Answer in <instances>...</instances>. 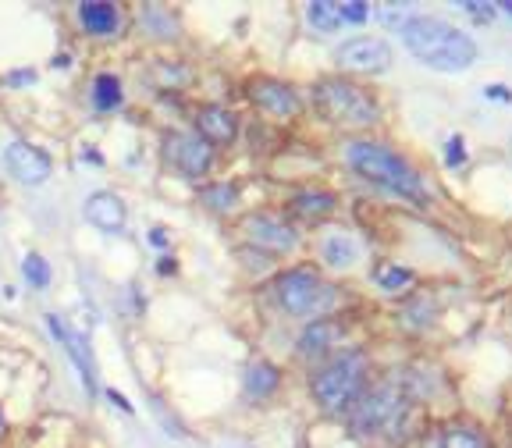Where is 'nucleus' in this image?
<instances>
[{
    "label": "nucleus",
    "instance_id": "33",
    "mask_svg": "<svg viewBox=\"0 0 512 448\" xmlns=\"http://www.w3.org/2000/svg\"><path fill=\"white\" fill-rule=\"evenodd\" d=\"M484 96H491V100H498V104H512V89H505V86H488Z\"/></svg>",
    "mask_w": 512,
    "mask_h": 448
},
{
    "label": "nucleus",
    "instance_id": "34",
    "mask_svg": "<svg viewBox=\"0 0 512 448\" xmlns=\"http://www.w3.org/2000/svg\"><path fill=\"white\" fill-rule=\"evenodd\" d=\"M150 242H153V249H168V232H164V228H153Z\"/></svg>",
    "mask_w": 512,
    "mask_h": 448
},
{
    "label": "nucleus",
    "instance_id": "39",
    "mask_svg": "<svg viewBox=\"0 0 512 448\" xmlns=\"http://www.w3.org/2000/svg\"><path fill=\"white\" fill-rule=\"evenodd\" d=\"M0 434H4V413H0Z\"/></svg>",
    "mask_w": 512,
    "mask_h": 448
},
{
    "label": "nucleus",
    "instance_id": "40",
    "mask_svg": "<svg viewBox=\"0 0 512 448\" xmlns=\"http://www.w3.org/2000/svg\"><path fill=\"white\" fill-rule=\"evenodd\" d=\"M424 448H441V445H438V441H431V445H424Z\"/></svg>",
    "mask_w": 512,
    "mask_h": 448
},
{
    "label": "nucleus",
    "instance_id": "12",
    "mask_svg": "<svg viewBox=\"0 0 512 448\" xmlns=\"http://www.w3.org/2000/svg\"><path fill=\"white\" fill-rule=\"evenodd\" d=\"M249 100H253L260 111L274 114V118H292V114L299 111L296 89L278 79H253L249 82Z\"/></svg>",
    "mask_w": 512,
    "mask_h": 448
},
{
    "label": "nucleus",
    "instance_id": "13",
    "mask_svg": "<svg viewBox=\"0 0 512 448\" xmlns=\"http://www.w3.org/2000/svg\"><path fill=\"white\" fill-rule=\"evenodd\" d=\"M86 221L100 232H121L128 221L125 200L114 196V192H93L86 200Z\"/></svg>",
    "mask_w": 512,
    "mask_h": 448
},
{
    "label": "nucleus",
    "instance_id": "32",
    "mask_svg": "<svg viewBox=\"0 0 512 448\" xmlns=\"http://www.w3.org/2000/svg\"><path fill=\"white\" fill-rule=\"evenodd\" d=\"M463 8L473 11V18H477V22H491V11H495L491 4H473V0H470V4H463Z\"/></svg>",
    "mask_w": 512,
    "mask_h": 448
},
{
    "label": "nucleus",
    "instance_id": "36",
    "mask_svg": "<svg viewBox=\"0 0 512 448\" xmlns=\"http://www.w3.org/2000/svg\"><path fill=\"white\" fill-rule=\"evenodd\" d=\"M175 271H178L175 260H160V264H157V274H175Z\"/></svg>",
    "mask_w": 512,
    "mask_h": 448
},
{
    "label": "nucleus",
    "instance_id": "31",
    "mask_svg": "<svg viewBox=\"0 0 512 448\" xmlns=\"http://www.w3.org/2000/svg\"><path fill=\"white\" fill-rule=\"evenodd\" d=\"M160 72H164V82H189V72H185L182 64H175V68H171V64H164Z\"/></svg>",
    "mask_w": 512,
    "mask_h": 448
},
{
    "label": "nucleus",
    "instance_id": "25",
    "mask_svg": "<svg viewBox=\"0 0 512 448\" xmlns=\"http://www.w3.org/2000/svg\"><path fill=\"white\" fill-rule=\"evenodd\" d=\"M374 278H377V285H381L384 292H399V288L413 285V271H409V267H395V264L381 267Z\"/></svg>",
    "mask_w": 512,
    "mask_h": 448
},
{
    "label": "nucleus",
    "instance_id": "8",
    "mask_svg": "<svg viewBox=\"0 0 512 448\" xmlns=\"http://www.w3.org/2000/svg\"><path fill=\"white\" fill-rule=\"evenodd\" d=\"M4 164H8V171L22 185H43L50 178V171H54L47 153H43L40 146L25 143V139H11V143L4 146Z\"/></svg>",
    "mask_w": 512,
    "mask_h": 448
},
{
    "label": "nucleus",
    "instance_id": "26",
    "mask_svg": "<svg viewBox=\"0 0 512 448\" xmlns=\"http://www.w3.org/2000/svg\"><path fill=\"white\" fill-rule=\"evenodd\" d=\"M139 22H143L150 32H157V36H175V32H178L175 18L164 15V11H160V8H143V15H139Z\"/></svg>",
    "mask_w": 512,
    "mask_h": 448
},
{
    "label": "nucleus",
    "instance_id": "14",
    "mask_svg": "<svg viewBox=\"0 0 512 448\" xmlns=\"http://www.w3.org/2000/svg\"><path fill=\"white\" fill-rule=\"evenodd\" d=\"M196 128H200V139L203 143H232L235 136H239V118H235L228 107L221 104H207L200 107V114H196Z\"/></svg>",
    "mask_w": 512,
    "mask_h": 448
},
{
    "label": "nucleus",
    "instance_id": "7",
    "mask_svg": "<svg viewBox=\"0 0 512 448\" xmlns=\"http://www.w3.org/2000/svg\"><path fill=\"white\" fill-rule=\"evenodd\" d=\"M338 64L345 72H363V75H381L392 68V47L374 36H356L338 47Z\"/></svg>",
    "mask_w": 512,
    "mask_h": 448
},
{
    "label": "nucleus",
    "instance_id": "4",
    "mask_svg": "<svg viewBox=\"0 0 512 448\" xmlns=\"http://www.w3.org/2000/svg\"><path fill=\"white\" fill-rule=\"evenodd\" d=\"M317 104L338 125H370L377 121V104L367 89L345 79H324L317 86Z\"/></svg>",
    "mask_w": 512,
    "mask_h": 448
},
{
    "label": "nucleus",
    "instance_id": "30",
    "mask_svg": "<svg viewBox=\"0 0 512 448\" xmlns=\"http://www.w3.org/2000/svg\"><path fill=\"white\" fill-rule=\"evenodd\" d=\"M32 82H36V72L32 68H18V72H11L4 79V86H32Z\"/></svg>",
    "mask_w": 512,
    "mask_h": 448
},
{
    "label": "nucleus",
    "instance_id": "10",
    "mask_svg": "<svg viewBox=\"0 0 512 448\" xmlns=\"http://www.w3.org/2000/svg\"><path fill=\"white\" fill-rule=\"evenodd\" d=\"M47 328L50 335H54V342L61 345L64 352H68V360H72V367L79 370L82 377V388H86L89 395L96 392V367H93V356H89V345L86 338L79 335V331H72L68 324H64L57 313H47Z\"/></svg>",
    "mask_w": 512,
    "mask_h": 448
},
{
    "label": "nucleus",
    "instance_id": "18",
    "mask_svg": "<svg viewBox=\"0 0 512 448\" xmlns=\"http://www.w3.org/2000/svg\"><path fill=\"white\" fill-rule=\"evenodd\" d=\"M278 384H281V374L278 367H271V363H253V367L246 370V395L249 399H271L274 392H278Z\"/></svg>",
    "mask_w": 512,
    "mask_h": 448
},
{
    "label": "nucleus",
    "instance_id": "5",
    "mask_svg": "<svg viewBox=\"0 0 512 448\" xmlns=\"http://www.w3.org/2000/svg\"><path fill=\"white\" fill-rule=\"evenodd\" d=\"M409 409V399L402 392V384L395 381H384L377 384L374 392H367L352 413V431L356 434H381V431H392L399 424L402 416Z\"/></svg>",
    "mask_w": 512,
    "mask_h": 448
},
{
    "label": "nucleus",
    "instance_id": "37",
    "mask_svg": "<svg viewBox=\"0 0 512 448\" xmlns=\"http://www.w3.org/2000/svg\"><path fill=\"white\" fill-rule=\"evenodd\" d=\"M82 157H86L89 164H104V157H100V153H96V150H86V153H82Z\"/></svg>",
    "mask_w": 512,
    "mask_h": 448
},
{
    "label": "nucleus",
    "instance_id": "35",
    "mask_svg": "<svg viewBox=\"0 0 512 448\" xmlns=\"http://www.w3.org/2000/svg\"><path fill=\"white\" fill-rule=\"evenodd\" d=\"M107 399H111L114 406H121V413H132V402H128L121 392H114V388H111V392H107Z\"/></svg>",
    "mask_w": 512,
    "mask_h": 448
},
{
    "label": "nucleus",
    "instance_id": "21",
    "mask_svg": "<svg viewBox=\"0 0 512 448\" xmlns=\"http://www.w3.org/2000/svg\"><path fill=\"white\" fill-rule=\"evenodd\" d=\"M292 210L303 217H320V214H331L335 210V196H328V192H303V196H296L292 200Z\"/></svg>",
    "mask_w": 512,
    "mask_h": 448
},
{
    "label": "nucleus",
    "instance_id": "27",
    "mask_svg": "<svg viewBox=\"0 0 512 448\" xmlns=\"http://www.w3.org/2000/svg\"><path fill=\"white\" fill-rule=\"evenodd\" d=\"M381 22L388 25V29H406V22H409V8L406 4H384L381 8Z\"/></svg>",
    "mask_w": 512,
    "mask_h": 448
},
{
    "label": "nucleus",
    "instance_id": "22",
    "mask_svg": "<svg viewBox=\"0 0 512 448\" xmlns=\"http://www.w3.org/2000/svg\"><path fill=\"white\" fill-rule=\"evenodd\" d=\"M200 200L207 203L214 214H228V210L235 207V200H239V189H235V185H228V182L210 185V189L200 192Z\"/></svg>",
    "mask_w": 512,
    "mask_h": 448
},
{
    "label": "nucleus",
    "instance_id": "9",
    "mask_svg": "<svg viewBox=\"0 0 512 448\" xmlns=\"http://www.w3.org/2000/svg\"><path fill=\"white\" fill-rule=\"evenodd\" d=\"M164 157L185 178H203L210 171V164H214V153H210V146L200 136H178V132L164 139Z\"/></svg>",
    "mask_w": 512,
    "mask_h": 448
},
{
    "label": "nucleus",
    "instance_id": "16",
    "mask_svg": "<svg viewBox=\"0 0 512 448\" xmlns=\"http://www.w3.org/2000/svg\"><path fill=\"white\" fill-rule=\"evenodd\" d=\"M342 338V328L338 324H331V320H317V324H310V328L299 335V356H324V352L335 349V342Z\"/></svg>",
    "mask_w": 512,
    "mask_h": 448
},
{
    "label": "nucleus",
    "instance_id": "20",
    "mask_svg": "<svg viewBox=\"0 0 512 448\" xmlns=\"http://www.w3.org/2000/svg\"><path fill=\"white\" fill-rule=\"evenodd\" d=\"M306 18L317 32H335L342 25V11L338 4H328V0H313L310 8H306Z\"/></svg>",
    "mask_w": 512,
    "mask_h": 448
},
{
    "label": "nucleus",
    "instance_id": "24",
    "mask_svg": "<svg viewBox=\"0 0 512 448\" xmlns=\"http://www.w3.org/2000/svg\"><path fill=\"white\" fill-rule=\"evenodd\" d=\"M438 445L441 448H488V441L480 438L477 431H470V427H448Z\"/></svg>",
    "mask_w": 512,
    "mask_h": 448
},
{
    "label": "nucleus",
    "instance_id": "6",
    "mask_svg": "<svg viewBox=\"0 0 512 448\" xmlns=\"http://www.w3.org/2000/svg\"><path fill=\"white\" fill-rule=\"evenodd\" d=\"M274 296H278V306L285 313L303 317V313H317L320 306H328L335 299V288L320 285L313 267H296V271L281 274L278 285H274Z\"/></svg>",
    "mask_w": 512,
    "mask_h": 448
},
{
    "label": "nucleus",
    "instance_id": "11",
    "mask_svg": "<svg viewBox=\"0 0 512 448\" xmlns=\"http://www.w3.org/2000/svg\"><path fill=\"white\" fill-rule=\"evenodd\" d=\"M246 235L256 249H267V253H292L299 246L296 228H288L278 217H246Z\"/></svg>",
    "mask_w": 512,
    "mask_h": 448
},
{
    "label": "nucleus",
    "instance_id": "28",
    "mask_svg": "<svg viewBox=\"0 0 512 448\" xmlns=\"http://www.w3.org/2000/svg\"><path fill=\"white\" fill-rule=\"evenodd\" d=\"M338 11H342V22H367L370 18V4H360V0H345V4H338Z\"/></svg>",
    "mask_w": 512,
    "mask_h": 448
},
{
    "label": "nucleus",
    "instance_id": "23",
    "mask_svg": "<svg viewBox=\"0 0 512 448\" xmlns=\"http://www.w3.org/2000/svg\"><path fill=\"white\" fill-rule=\"evenodd\" d=\"M22 278L29 281L32 288H47L50 285V264L40 253H25L22 260Z\"/></svg>",
    "mask_w": 512,
    "mask_h": 448
},
{
    "label": "nucleus",
    "instance_id": "15",
    "mask_svg": "<svg viewBox=\"0 0 512 448\" xmlns=\"http://www.w3.org/2000/svg\"><path fill=\"white\" fill-rule=\"evenodd\" d=\"M79 25L93 36H114L121 29V8L107 0H86L79 4Z\"/></svg>",
    "mask_w": 512,
    "mask_h": 448
},
{
    "label": "nucleus",
    "instance_id": "2",
    "mask_svg": "<svg viewBox=\"0 0 512 448\" xmlns=\"http://www.w3.org/2000/svg\"><path fill=\"white\" fill-rule=\"evenodd\" d=\"M345 160H349L352 171H360V175L370 178V182L399 192V196H406V200H413V203H427V192H424L420 175L409 168L406 157H399V153L388 150V146L356 139V143L345 146Z\"/></svg>",
    "mask_w": 512,
    "mask_h": 448
},
{
    "label": "nucleus",
    "instance_id": "29",
    "mask_svg": "<svg viewBox=\"0 0 512 448\" xmlns=\"http://www.w3.org/2000/svg\"><path fill=\"white\" fill-rule=\"evenodd\" d=\"M445 164H448V168H463V164H466V143H463V136H452V139H448V146H445Z\"/></svg>",
    "mask_w": 512,
    "mask_h": 448
},
{
    "label": "nucleus",
    "instance_id": "17",
    "mask_svg": "<svg viewBox=\"0 0 512 448\" xmlns=\"http://www.w3.org/2000/svg\"><path fill=\"white\" fill-rule=\"evenodd\" d=\"M320 253H324V260H328L331 267H352L356 260H360V242L352 239V235H342V232H335V235H328V239L320 242Z\"/></svg>",
    "mask_w": 512,
    "mask_h": 448
},
{
    "label": "nucleus",
    "instance_id": "1",
    "mask_svg": "<svg viewBox=\"0 0 512 448\" xmlns=\"http://www.w3.org/2000/svg\"><path fill=\"white\" fill-rule=\"evenodd\" d=\"M402 43L416 61L434 72H466L477 61V43L441 18H409L402 29Z\"/></svg>",
    "mask_w": 512,
    "mask_h": 448
},
{
    "label": "nucleus",
    "instance_id": "38",
    "mask_svg": "<svg viewBox=\"0 0 512 448\" xmlns=\"http://www.w3.org/2000/svg\"><path fill=\"white\" fill-rule=\"evenodd\" d=\"M502 11H509V15H512V0H509V4H502Z\"/></svg>",
    "mask_w": 512,
    "mask_h": 448
},
{
    "label": "nucleus",
    "instance_id": "19",
    "mask_svg": "<svg viewBox=\"0 0 512 448\" xmlns=\"http://www.w3.org/2000/svg\"><path fill=\"white\" fill-rule=\"evenodd\" d=\"M93 107L96 111H114V107H121V82L114 79V75H96Z\"/></svg>",
    "mask_w": 512,
    "mask_h": 448
},
{
    "label": "nucleus",
    "instance_id": "3",
    "mask_svg": "<svg viewBox=\"0 0 512 448\" xmlns=\"http://www.w3.org/2000/svg\"><path fill=\"white\" fill-rule=\"evenodd\" d=\"M363 381H367V356L363 352H345L335 363L313 377V395L328 413H342L360 399Z\"/></svg>",
    "mask_w": 512,
    "mask_h": 448
}]
</instances>
